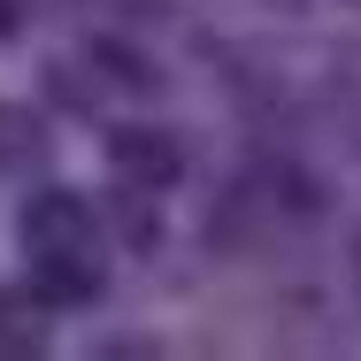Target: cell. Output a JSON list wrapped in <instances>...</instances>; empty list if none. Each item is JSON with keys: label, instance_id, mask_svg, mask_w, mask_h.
Listing matches in <instances>:
<instances>
[{"label": "cell", "instance_id": "cell-1", "mask_svg": "<svg viewBox=\"0 0 361 361\" xmlns=\"http://www.w3.org/2000/svg\"><path fill=\"white\" fill-rule=\"evenodd\" d=\"M108 161L131 177V185H177L185 177V146L169 131H116L108 139Z\"/></svg>", "mask_w": 361, "mask_h": 361}, {"label": "cell", "instance_id": "cell-5", "mask_svg": "<svg viewBox=\"0 0 361 361\" xmlns=\"http://www.w3.org/2000/svg\"><path fill=\"white\" fill-rule=\"evenodd\" d=\"M277 8H300V0H277Z\"/></svg>", "mask_w": 361, "mask_h": 361}, {"label": "cell", "instance_id": "cell-2", "mask_svg": "<svg viewBox=\"0 0 361 361\" xmlns=\"http://www.w3.org/2000/svg\"><path fill=\"white\" fill-rule=\"evenodd\" d=\"M23 238H31V254H54V246H85V238H92V216L77 208L70 192H39V200L23 208Z\"/></svg>", "mask_w": 361, "mask_h": 361}, {"label": "cell", "instance_id": "cell-3", "mask_svg": "<svg viewBox=\"0 0 361 361\" xmlns=\"http://www.w3.org/2000/svg\"><path fill=\"white\" fill-rule=\"evenodd\" d=\"M39 292L47 300H92L100 269L85 262V246H54V254H39Z\"/></svg>", "mask_w": 361, "mask_h": 361}, {"label": "cell", "instance_id": "cell-4", "mask_svg": "<svg viewBox=\"0 0 361 361\" xmlns=\"http://www.w3.org/2000/svg\"><path fill=\"white\" fill-rule=\"evenodd\" d=\"M100 62H108V70H123L131 85H154V70H146V54H123V47H100Z\"/></svg>", "mask_w": 361, "mask_h": 361}]
</instances>
